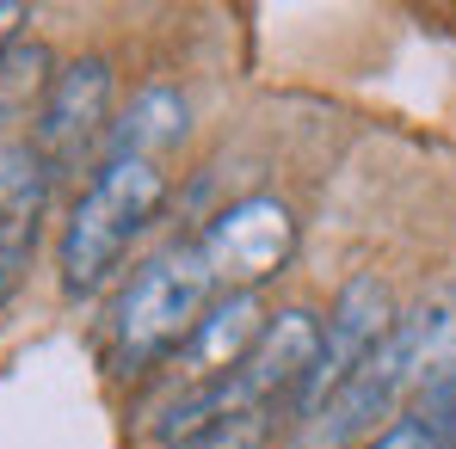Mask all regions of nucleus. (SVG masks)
Listing matches in <instances>:
<instances>
[{
  "instance_id": "nucleus-7",
  "label": "nucleus",
  "mask_w": 456,
  "mask_h": 449,
  "mask_svg": "<svg viewBox=\"0 0 456 449\" xmlns=\"http://www.w3.org/2000/svg\"><path fill=\"white\" fill-rule=\"evenodd\" d=\"M50 160L31 148V136H6L0 142V314L12 308L25 271H31V253H37V228L50 210Z\"/></svg>"
},
{
  "instance_id": "nucleus-16",
  "label": "nucleus",
  "mask_w": 456,
  "mask_h": 449,
  "mask_svg": "<svg viewBox=\"0 0 456 449\" xmlns=\"http://www.w3.org/2000/svg\"><path fill=\"white\" fill-rule=\"evenodd\" d=\"M290 449H308V444H290Z\"/></svg>"
},
{
  "instance_id": "nucleus-10",
  "label": "nucleus",
  "mask_w": 456,
  "mask_h": 449,
  "mask_svg": "<svg viewBox=\"0 0 456 449\" xmlns=\"http://www.w3.org/2000/svg\"><path fill=\"white\" fill-rule=\"evenodd\" d=\"M50 80H56V56H50L44 37H19V44H6V50H0V124H25V117H37Z\"/></svg>"
},
{
  "instance_id": "nucleus-15",
  "label": "nucleus",
  "mask_w": 456,
  "mask_h": 449,
  "mask_svg": "<svg viewBox=\"0 0 456 449\" xmlns=\"http://www.w3.org/2000/svg\"><path fill=\"white\" fill-rule=\"evenodd\" d=\"M438 449H456V437H444V444H438Z\"/></svg>"
},
{
  "instance_id": "nucleus-13",
  "label": "nucleus",
  "mask_w": 456,
  "mask_h": 449,
  "mask_svg": "<svg viewBox=\"0 0 456 449\" xmlns=\"http://www.w3.org/2000/svg\"><path fill=\"white\" fill-rule=\"evenodd\" d=\"M358 449H438V431L419 419V413H401V419H388L377 437H364Z\"/></svg>"
},
{
  "instance_id": "nucleus-4",
  "label": "nucleus",
  "mask_w": 456,
  "mask_h": 449,
  "mask_svg": "<svg viewBox=\"0 0 456 449\" xmlns=\"http://www.w3.org/2000/svg\"><path fill=\"white\" fill-rule=\"evenodd\" d=\"M388 326H395V296H388V284H382L377 271L346 277L339 296H333V308H327V320H321L314 364H308L303 388H297V400H290V419H297V425H314V419L327 413V400L358 375V364L388 339Z\"/></svg>"
},
{
  "instance_id": "nucleus-11",
  "label": "nucleus",
  "mask_w": 456,
  "mask_h": 449,
  "mask_svg": "<svg viewBox=\"0 0 456 449\" xmlns=\"http://www.w3.org/2000/svg\"><path fill=\"white\" fill-rule=\"evenodd\" d=\"M265 444H272V413L265 406H240V413L210 419L185 449H265Z\"/></svg>"
},
{
  "instance_id": "nucleus-3",
  "label": "nucleus",
  "mask_w": 456,
  "mask_h": 449,
  "mask_svg": "<svg viewBox=\"0 0 456 449\" xmlns=\"http://www.w3.org/2000/svg\"><path fill=\"white\" fill-rule=\"evenodd\" d=\"M216 296H223V290H216V277H210L198 240L154 253L149 265L124 284V296L111 301V326H105L111 364H118V370L173 364V351L191 339L198 314H204Z\"/></svg>"
},
{
  "instance_id": "nucleus-12",
  "label": "nucleus",
  "mask_w": 456,
  "mask_h": 449,
  "mask_svg": "<svg viewBox=\"0 0 456 449\" xmlns=\"http://www.w3.org/2000/svg\"><path fill=\"white\" fill-rule=\"evenodd\" d=\"M413 413L438 431V444L456 437V364H438V370L419 381V394H413Z\"/></svg>"
},
{
  "instance_id": "nucleus-2",
  "label": "nucleus",
  "mask_w": 456,
  "mask_h": 449,
  "mask_svg": "<svg viewBox=\"0 0 456 449\" xmlns=\"http://www.w3.org/2000/svg\"><path fill=\"white\" fill-rule=\"evenodd\" d=\"M456 339V314L444 301H426L413 314H395L388 339L358 364V375L327 400V413L308 425V449H358L395 419V406L407 394H419V381L438 370L444 345Z\"/></svg>"
},
{
  "instance_id": "nucleus-5",
  "label": "nucleus",
  "mask_w": 456,
  "mask_h": 449,
  "mask_svg": "<svg viewBox=\"0 0 456 449\" xmlns=\"http://www.w3.org/2000/svg\"><path fill=\"white\" fill-rule=\"evenodd\" d=\"M111 99H118V75L105 56H75L62 62L37 117H31V148L50 160V172H80V160L111 136Z\"/></svg>"
},
{
  "instance_id": "nucleus-9",
  "label": "nucleus",
  "mask_w": 456,
  "mask_h": 449,
  "mask_svg": "<svg viewBox=\"0 0 456 449\" xmlns=\"http://www.w3.org/2000/svg\"><path fill=\"white\" fill-rule=\"evenodd\" d=\"M191 136V99L179 86H142L130 92L124 117H111V136H105V154H130V160H154L179 148Z\"/></svg>"
},
{
  "instance_id": "nucleus-6",
  "label": "nucleus",
  "mask_w": 456,
  "mask_h": 449,
  "mask_svg": "<svg viewBox=\"0 0 456 449\" xmlns=\"http://www.w3.org/2000/svg\"><path fill=\"white\" fill-rule=\"evenodd\" d=\"M204 265L216 277V290H259L272 271L290 265L297 246V216L278 197H240L204 228Z\"/></svg>"
},
{
  "instance_id": "nucleus-14",
  "label": "nucleus",
  "mask_w": 456,
  "mask_h": 449,
  "mask_svg": "<svg viewBox=\"0 0 456 449\" xmlns=\"http://www.w3.org/2000/svg\"><path fill=\"white\" fill-rule=\"evenodd\" d=\"M19 19H25V6L19 0H0V50L19 44Z\"/></svg>"
},
{
  "instance_id": "nucleus-8",
  "label": "nucleus",
  "mask_w": 456,
  "mask_h": 449,
  "mask_svg": "<svg viewBox=\"0 0 456 449\" xmlns=\"http://www.w3.org/2000/svg\"><path fill=\"white\" fill-rule=\"evenodd\" d=\"M259 326H265V301H259V290H223V296L198 314L191 339L173 351L167 370L179 375V388H210V381H223V375L240 370V357L253 351Z\"/></svg>"
},
{
  "instance_id": "nucleus-1",
  "label": "nucleus",
  "mask_w": 456,
  "mask_h": 449,
  "mask_svg": "<svg viewBox=\"0 0 456 449\" xmlns=\"http://www.w3.org/2000/svg\"><path fill=\"white\" fill-rule=\"evenodd\" d=\"M167 204V172L154 160H130V154H105L93 166V179L80 185L69 204V222L56 240V271H62V296L86 301L111 284V271L124 265V253L142 240V228L160 216Z\"/></svg>"
}]
</instances>
